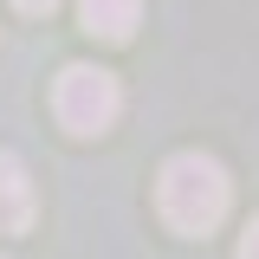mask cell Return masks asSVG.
Masks as SVG:
<instances>
[{
	"instance_id": "obj_1",
	"label": "cell",
	"mask_w": 259,
	"mask_h": 259,
	"mask_svg": "<svg viewBox=\"0 0 259 259\" xmlns=\"http://www.w3.org/2000/svg\"><path fill=\"white\" fill-rule=\"evenodd\" d=\"M156 201H162V221L175 227V233H214V227L227 221V207H233V182H227V168L214 156H201V149H188V156H168V168H162L156 182Z\"/></svg>"
},
{
	"instance_id": "obj_2",
	"label": "cell",
	"mask_w": 259,
	"mask_h": 259,
	"mask_svg": "<svg viewBox=\"0 0 259 259\" xmlns=\"http://www.w3.org/2000/svg\"><path fill=\"white\" fill-rule=\"evenodd\" d=\"M52 110H59V123L71 136H104L123 110V91H117V78L104 65H65L59 84H52Z\"/></svg>"
},
{
	"instance_id": "obj_3",
	"label": "cell",
	"mask_w": 259,
	"mask_h": 259,
	"mask_svg": "<svg viewBox=\"0 0 259 259\" xmlns=\"http://www.w3.org/2000/svg\"><path fill=\"white\" fill-rule=\"evenodd\" d=\"M32 227V175L13 149H0V233H26Z\"/></svg>"
},
{
	"instance_id": "obj_4",
	"label": "cell",
	"mask_w": 259,
	"mask_h": 259,
	"mask_svg": "<svg viewBox=\"0 0 259 259\" xmlns=\"http://www.w3.org/2000/svg\"><path fill=\"white\" fill-rule=\"evenodd\" d=\"M78 20L91 39H110V46H123L136 20H143V0H78Z\"/></svg>"
},
{
	"instance_id": "obj_5",
	"label": "cell",
	"mask_w": 259,
	"mask_h": 259,
	"mask_svg": "<svg viewBox=\"0 0 259 259\" xmlns=\"http://www.w3.org/2000/svg\"><path fill=\"white\" fill-rule=\"evenodd\" d=\"M240 259H259V221L246 227V240H240Z\"/></svg>"
},
{
	"instance_id": "obj_6",
	"label": "cell",
	"mask_w": 259,
	"mask_h": 259,
	"mask_svg": "<svg viewBox=\"0 0 259 259\" xmlns=\"http://www.w3.org/2000/svg\"><path fill=\"white\" fill-rule=\"evenodd\" d=\"M13 7H20V13H52L59 0H13Z\"/></svg>"
},
{
	"instance_id": "obj_7",
	"label": "cell",
	"mask_w": 259,
	"mask_h": 259,
	"mask_svg": "<svg viewBox=\"0 0 259 259\" xmlns=\"http://www.w3.org/2000/svg\"><path fill=\"white\" fill-rule=\"evenodd\" d=\"M0 259H7V253H0Z\"/></svg>"
}]
</instances>
